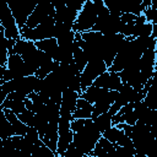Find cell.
Here are the masks:
<instances>
[{
    "instance_id": "1",
    "label": "cell",
    "mask_w": 157,
    "mask_h": 157,
    "mask_svg": "<svg viewBox=\"0 0 157 157\" xmlns=\"http://www.w3.org/2000/svg\"><path fill=\"white\" fill-rule=\"evenodd\" d=\"M102 137V132L94 125L92 119H87L85 126L78 132H75L72 145L83 155H90Z\"/></svg>"
},
{
    "instance_id": "2",
    "label": "cell",
    "mask_w": 157,
    "mask_h": 157,
    "mask_svg": "<svg viewBox=\"0 0 157 157\" xmlns=\"http://www.w3.org/2000/svg\"><path fill=\"white\" fill-rule=\"evenodd\" d=\"M98 5L99 1L98 0H86L82 10L80 11L72 31L76 33H85L88 31H92L93 26L96 25L97 21V16H98Z\"/></svg>"
},
{
    "instance_id": "3",
    "label": "cell",
    "mask_w": 157,
    "mask_h": 157,
    "mask_svg": "<svg viewBox=\"0 0 157 157\" xmlns=\"http://www.w3.org/2000/svg\"><path fill=\"white\" fill-rule=\"evenodd\" d=\"M142 56V54L135 48L132 39L126 38L125 43L123 44L121 49L119 50L118 55L115 56L112 66L108 69V71L112 72H120L123 71L125 67H128L129 65L136 63L140 60V58Z\"/></svg>"
},
{
    "instance_id": "4",
    "label": "cell",
    "mask_w": 157,
    "mask_h": 157,
    "mask_svg": "<svg viewBox=\"0 0 157 157\" xmlns=\"http://www.w3.org/2000/svg\"><path fill=\"white\" fill-rule=\"evenodd\" d=\"M55 16H49L42 25L37 26L36 28H27L26 26L21 28V38L37 43L44 39L54 38V27H55Z\"/></svg>"
},
{
    "instance_id": "5",
    "label": "cell",
    "mask_w": 157,
    "mask_h": 157,
    "mask_svg": "<svg viewBox=\"0 0 157 157\" xmlns=\"http://www.w3.org/2000/svg\"><path fill=\"white\" fill-rule=\"evenodd\" d=\"M39 77H37L36 75H31V76H26V77H20V78H15L7 82H4L0 85V90L4 91L7 96L12 92H20L25 96H29L31 93H33L36 91V87L39 82Z\"/></svg>"
},
{
    "instance_id": "6",
    "label": "cell",
    "mask_w": 157,
    "mask_h": 157,
    "mask_svg": "<svg viewBox=\"0 0 157 157\" xmlns=\"http://www.w3.org/2000/svg\"><path fill=\"white\" fill-rule=\"evenodd\" d=\"M71 120L72 118L66 117V115H60L59 119V125H58V148H56V155L60 157L63 156L69 147L71 146L74 141V135L75 132L71 130Z\"/></svg>"
},
{
    "instance_id": "7",
    "label": "cell",
    "mask_w": 157,
    "mask_h": 157,
    "mask_svg": "<svg viewBox=\"0 0 157 157\" xmlns=\"http://www.w3.org/2000/svg\"><path fill=\"white\" fill-rule=\"evenodd\" d=\"M7 5L21 29L26 26L29 16L34 11L38 2H32L29 0H17V1H7Z\"/></svg>"
},
{
    "instance_id": "8",
    "label": "cell",
    "mask_w": 157,
    "mask_h": 157,
    "mask_svg": "<svg viewBox=\"0 0 157 157\" xmlns=\"http://www.w3.org/2000/svg\"><path fill=\"white\" fill-rule=\"evenodd\" d=\"M105 71H108V66L105 65V63L103 60L88 61V64L86 65V67L83 69V71L81 72V76H80L82 92L86 91L90 86H92L93 82L96 81V78H98Z\"/></svg>"
},
{
    "instance_id": "9",
    "label": "cell",
    "mask_w": 157,
    "mask_h": 157,
    "mask_svg": "<svg viewBox=\"0 0 157 157\" xmlns=\"http://www.w3.org/2000/svg\"><path fill=\"white\" fill-rule=\"evenodd\" d=\"M1 29L4 31V36L7 39H15L18 40L21 39V31L20 27L7 5V2L4 4V10H2V16H1Z\"/></svg>"
},
{
    "instance_id": "10",
    "label": "cell",
    "mask_w": 157,
    "mask_h": 157,
    "mask_svg": "<svg viewBox=\"0 0 157 157\" xmlns=\"http://www.w3.org/2000/svg\"><path fill=\"white\" fill-rule=\"evenodd\" d=\"M49 16H55V7L53 2H38L34 11L29 16L26 27L27 28H36L37 26L42 25Z\"/></svg>"
},
{
    "instance_id": "11",
    "label": "cell",
    "mask_w": 157,
    "mask_h": 157,
    "mask_svg": "<svg viewBox=\"0 0 157 157\" xmlns=\"http://www.w3.org/2000/svg\"><path fill=\"white\" fill-rule=\"evenodd\" d=\"M93 86L107 88L108 91H119L123 86V81L119 76V72L105 71L98 78H96V81L93 82Z\"/></svg>"
},
{
    "instance_id": "12",
    "label": "cell",
    "mask_w": 157,
    "mask_h": 157,
    "mask_svg": "<svg viewBox=\"0 0 157 157\" xmlns=\"http://www.w3.org/2000/svg\"><path fill=\"white\" fill-rule=\"evenodd\" d=\"M81 97L80 93L70 91V90H65L63 92V99L60 103V113L61 115H66L72 118V113L76 109L77 105V101Z\"/></svg>"
},
{
    "instance_id": "13",
    "label": "cell",
    "mask_w": 157,
    "mask_h": 157,
    "mask_svg": "<svg viewBox=\"0 0 157 157\" xmlns=\"http://www.w3.org/2000/svg\"><path fill=\"white\" fill-rule=\"evenodd\" d=\"M93 157H117L115 144H112L105 137H101L93 151L90 153Z\"/></svg>"
},
{
    "instance_id": "14",
    "label": "cell",
    "mask_w": 157,
    "mask_h": 157,
    "mask_svg": "<svg viewBox=\"0 0 157 157\" xmlns=\"http://www.w3.org/2000/svg\"><path fill=\"white\" fill-rule=\"evenodd\" d=\"M36 47L42 50L43 53H45L47 55H49L54 61L58 60V55H59V45H58V40L55 38H49V39H44L40 42L36 43Z\"/></svg>"
},
{
    "instance_id": "15",
    "label": "cell",
    "mask_w": 157,
    "mask_h": 157,
    "mask_svg": "<svg viewBox=\"0 0 157 157\" xmlns=\"http://www.w3.org/2000/svg\"><path fill=\"white\" fill-rule=\"evenodd\" d=\"M92 113H93V104H91L90 102L80 97L77 101L76 109L72 113V120L74 119H92Z\"/></svg>"
},
{
    "instance_id": "16",
    "label": "cell",
    "mask_w": 157,
    "mask_h": 157,
    "mask_svg": "<svg viewBox=\"0 0 157 157\" xmlns=\"http://www.w3.org/2000/svg\"><path fill=\"white\" fill-rule=\"evenodd\" d=\"M132 43L135 45V48L141 53H147V52H156V47H157V39L151 37H137L132 39Z\"/></svg>"
},
{
    "instance_id": "17",
    "label": "cell",
    "mask_w": 157,
    "mask_h": 157,
    "mask_svg": "<svg viewBox=\"0 0 157 157\" xmlns=\"http://www.w3.org/2000/svg\"><path fill=\"white\" fill-rule=\"evenodd\" d=\"M1 110L4 112L5 117L7 118V120L11 123V125H12V128H13V131H15V135H17V136H25L26 132H27L28 126L18 119V115L15 114V113H13L12 110H10V109H1Z\"/></svg>"
},
{
    "instance_id": "18",
    "label": "cell",
    "mask_w": 157,
    "mask_h": 157,
    "mask_svg": "<svg viewBox=\"0 0 157 157\" xmlns=\"http://www.w3.org/2000/svg\"><path fill=\"white\" fill-rule=\"evenodd\" d=\"M109 91L107 88H102V87H97V86H90L86 91H83L81 93V98L86 99L87 102H90L91 104L97 103L101 98H103Z\"/></svg>"
},
{
    "instance_id": "19",
    "label": "cell",
    "mask_w": 157,
    "mask_h": 157,
    "mask_svg": "<svg viewBox=\"0 0 157 157\" xmlns=\"http://www.w3.org/2000/svg\"><path fill=\"white\" fill-rule=\"evenodd\" d=\"M113 117H114L113 114L107 112V113H103L96 118H92V120H93L94 125L98 128V130L103 134L105 130H108L109 128L113 126Z\"/></svg>"
},
{
    "instance_id": "20",
    "label": "cell",
    "mask_w": 157,
    "mask_h": 157,
    "mask_svg": "<svg viewBox=\"0 0 157 157\" xmlns=\"http://www.w3.org/2000/svg\"><path fill=\"white\" fill-rule=\"evenodd\" d=\"M0 109H10L15 114L20 115L21 113H23L27 109L26 108V101H16V99H9V98H6L0 104Z\"/></svg>"
},
{
    "instance_id": "21",
    "label": "cell",
    "mask_w": 157,
    "mask_h": 157,
    "mask_svg": "<svg viewBox=\"0 0 157 157\" xmlns=\"http://www.w3.org/2000/svg\"><path fill=\"white\" fill-rule=\"evenodd\" d=\"M12 136H15L13 128H12L11 123L7 120V118L5 117L4 112L0 109V137H1V140H6Z\"/></svg>"
},
{
    "instance_id": "22",
    "label": "cell",
    "mask_w": 157,
    "mask_h": 157,
    "mask_svg": "<svg viewBox=\"0 0 157 157\" xmlns=\"http://www.w3.org/2000/svg\"><path fill=\"white\" fill-rule=\"evenodd\" d=\"M151 110L152 109H150L144 102H137L134 105V114H135L137 121H141L144 124L148 123V118H150Z\"/></svg>"
},
{
    "instance_id": "23",
    "label": "cell",
    "mask_w": 157,
    "mask_h": 157,
    "mask_svg": "<svg viewBox=\"0 0 157 157\" xmlns=\"http://www.w3.org/2000/svg\"><path fill=\"white\" fill-rule=\"evenodd\" d=\"M37 49L36 47V43L33 42H29V40H26V39H18L16 40V44H15V48L12 50V54H18V55H25L32 50Z\"/></svg>"
},
{
    "instance_id": "24",
    "label": "cell",
    "mask_w": 157,
    "mask_h": 157,
    "mask_svg": "<svg viewBox=\"0 0 157 157\" xmlns=\"http://www.w3.org/2000/svg\"><path fill=\"white\" fill-rule=\"evenodd\" d=\"M55 64H56V61H54V60L48 55V56L45 58V60L43 61V64L40 65L39 70L36 72V76L39 77L40 80H44L48 75H50V74L54 71V69H55Z\"/></svg>"
},
{
    "instance_id": "25",
    "label": "cell",
    "mask_w": 157,
    "mask_h": 157,
    "mask_svg": "<svg viewBox=\"0 0 157 157\" xmlns=\"http://www.w3.org/2000/svg\"><path fill=\"white\" fill-rule=\"evenodd\" d=\"M102 136L103 137H105L108 141H110L112 144H119L120 142V140L125 136V132L123 131V130H120L119 128H117V126H112V128H109L108 130H105L103 134H102Z\"/></svg>"
},
{
    "instance_id": "26",
    "label": "cell",
    "mask_w": 157,
    "mask_h": 157,
    "mask_svg": "<svg viewBox=\"0 0 157 157\" xmlns=\"http://www.w3.org/2000/svg\"><path fill=\"white\" fill-rule=\"evenodd\" d=\"M31 157H59L54 151H52L49 147H47L42 141L38 142L34 146V150L32 152Z\"/></svg>"
},
{
    "instance_id": "27",
    "label": "cell",
    "mask_w": 157,
    "mask_h": 157,
    "mask_svg": "<svg viewBox=\"0 0 157 157\" xmlns=\"http://www.w3.org/2000/svg\"><path fill=\"white\" fill-rule=\"evenodd\" d=\"M72 31V27L66 25V23H55V27H54V38L55 39H59L66 34H69L70 32Z\"/></svg>"
},
{
    "instance_id": "28",
    "label": "cell",
    "mask_w": 157,
    "mask_h": 157,
    "mask_svg": "<svg viewBox=\"0 0 157 157\" xmlns=\"http://www.w3.org/2000/svg\"><path fill=\"white\" fill-rule=\"evenodd\" d=\"M117 157H134L136 155V150L134 146H118L115 145Z\"/></svg>"
},
{
    "instance_id": "29",
    "label": "cell",
    "mask_w": 157,
    "mask_h": 157,
    "mask_svg": "<svg viewBox=\"0 0 157 157\" xmlns=\"http://www.w3.org/2000/svg\"><path fill=\"white\" fill-rule=\"evenodd\" d=\"M25 137H26L29 142H32L33 145H37L38 142L42 141V140H40V136H39V132H38V130H37L34 126H28Z\"/></svg>"
},
{
    "instance_id": "30",
    "label": "cell",
    "mask_w": 157,
    "mask_h": 157,
    "mask_svg": "<svg viewBox=\"0 0 157 157\" xmlns=\"http://www.w3.org/2000/svg\"><path fill=\"white\" fill-rule=\"evenodd\" d=\"M34 117H36V114H34L32 110L26 109L23 113H21V114L18 115V119H20L22 123H25L27 126H33V125H34Z\"/></svg>"
},
{
    "instance_id": "31",
    "label": "cell",
    "mask_w": 157,
    "mask_h": 157,
    "mask_svg": "<svg viewBox=\"0 0 157 157\" xmlns=\"http://www.w3.org/2000/svg\"><path fill=\"white\" fill-rule=\"evenodd\" d=\"M85 155L81 152V151H78L72 144H71V146L69 147V150L63 155V156H60V157H83Z\"/></svg>"
},
{
    "instance_id": "32",
    "label": "cell",
    "mask_w": 157,
    "mask_h": 157,
    "mask_svg": "<svg viewBox=\"0 0 157 157\" xmlns=\"http://www.w3.org/2000/svg\"><path fill=\"white\" fill-rule=\"evenodd\" d=\"M87 119H74L71 120V130L74 132H78L80 130H82V128L85 126Z\"/></svg>"
},
{
    "instance_id": "33",
    "label": "cell",
    "mask_w": 157,
    "mask_h": 157,
    "mask_svg": "<svg viewBox=\"0 0 157 157\" xmlns=\"http://www.w3.org/2000/svg\"><path fill=\"white\" fill-rule=\"evenodd\" d=\"M139 16L132 15V13H123L120 16V20L123 21V23H135Z\"/></svg>"
},
{
    "instance_id": "34",
    "label": "cell",
    "mask_w": 157,
    "mask_h": 157,
    "mask_svg": "<svg viewBox=\"0 0 157 157\" xmlns=\"http://www.w3.org/2000/svg\"><path fill=\"white\" fill-rule=\"evenodd\" d=\"M152 37L157 39V25H153V31H152Z\"/></svg>"
},
{
    "instance_id": "35",
    "label": "cell",
    "mask_w": 157,
    "mask_h": 157,
    "mask_svg": "<svg viewBox=\"0 0 157 157\" xmlns=\"http://www.w3.org/2000/svg\"><path fill=\"white\" fill-rule=\"evenodd\" d=\"M151 7L157 10V0H151Z\"/></svg>"
},
{
    "instance_id": "36",
    "label": "cell",
    "mask_w": 157,
    "mask_h": 157,
    "mask_svg": "<svg viewBox=\"0 0 157 157\" xmlns=\"http://www.w3.org/2000/svg\"><path fill=\"white\" fill-rule=\"evenodd\" d=\"M155 70H157V58H156V63H155Z\"/></svg>"
},
{
    "instance_id": "37",
    "label": "cell",
    "mask_w": 157,
    "mask_h": 157,
    "mask_svg": "<svg viewBox=\"0 0 157 157\" xmlns=\"http://www.w3.org/2000/svg\"><path fill=\"white\" fill-rule=\"evenodd\" d=\"M83 157H93V156H91V155H85Z\"/></svg>"
}]
</instances>
